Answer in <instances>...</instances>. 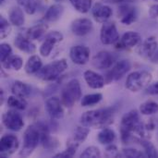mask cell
Here are the masks:
<instances>
[{
    "label": "cell",
    "mask_w": 158,
    "mask_h": 158,
    "mask_svg": "<svg viewBox=\"0 0 158 158\" xmlns=\"http://www.w3.org/2000/svg\"><path fill=\"white\" fill-rule=\"evenodd\" d=\"M78 147H79V144H77V143H73V142L69 141V142L68 148H67L64 152H62V153H58V154L55 155V156H54V157H56V158L72 157V156L76 154V151H77V148H78Z\"/></svg>",
    "instance_id": "obj_35"
},
{
    "label": "cell",
    "mask_w": 158,
    "mask_h": 158,
    "mask_svg": "<svg viewBox=\"0 0 158 158\" xmlns=\"http://www.w3.org/2000/svg\"><path fill=\"white\" fill-rule=\"evenodd\" d=\"M91 51L87 46L75 45L69 51V56L73 63L77 65H84L89 61Z\"/></svg>",
    "instance_id": "obj_14"
},
{
    "label": "cell",
    "mask_w": 158,
    "mask_h": 158,
    "mask_svg": "<svg viewBox=\"0 0 158 158\" xmlns=\"http://www.w3.org/2000/svg\"><path fill=\"white\" fill-rule=\"evenodd\" d=\"M71 31L77 36H84L93 31V22L89 19H78L71 23Z\"/></svg>",
    "instance_id": "obj_17"
},
{
    "label": "cell",
    "mask_w": 158,
    "mask_h": 158,
    "mask_svg": "<svg viewBox=\"0 0 158 158\" xmlns=\"http://www.w3.org/2000/svg\"><path fill=\"white\" fill-rule=\"evenodd\" d=\"M105 156L106 157H118L119 156V152L118 150V147L112 143H110L105 151Z\"/></svg>",
    "instance_id": "obj_41"
},
{
    "label": "cell",
    "mask_w": 158,
    "mask_h": 158,
    "mask_svg": "<svg viewBox=\"0 0 158 158\" xmlns=\"http://www.w3.org/2000/svg\"><path fill=\"white\" fill-rule=\"evenodd\" d=\"M140 113L144 116H151L158 113V104L155 101L149 100L140 106Z\"/></svg>",
    "instance_id": "obj_29"
},
{
    "label": "cell",
    "mask_w": 158,
    "mask_h": 158,
    "mask_svg": "<svg viewBox=\"0 0 158 158\" xmlns=\"http://www.w3.org/2000/svg\"><path fill=\"white\" fill-rule=\"evenodd\" d=\"M145 93L150 95H156L158 94V81H156L154 83H150L145 88Z\"/></svg>",
    "instance_id": "obj_42"
},
{
    "label": "cell",
    "mask_w": 158,
    "mask_h": 158,
    "mask_svg": "<svg viewBox=\"0 0 158 158\" xmlns=\"http://www.w3.org/2000/svg\"><path fill=\"white\" fill-rule=\"evenodd\" d=\"M157 49V41L155 36L148 37L138 48V54L140 56L145 59H151L156 54Z\"/></svg>",
    "instance_id": "obj_15"
},
{
    "label": "cell",
    "mask_w": 158,
    "mask_h": 158,
    "mask_svg": "<svg viewBox=\"0 0 158 158\" xmlns=\"http://www.w3.org/2000/svg\"><path fill=\"white\" fill-rule=\"evenodd\" d=\"M154 1H156V2H158V0H154Z\"/></svg>",
    "instance_id": "obj_47"
},
{
    "label": "cell",
    "mask_w": 158,
    "mask_h": 158,
    "mask_svg": "<svg viewBox=\"0 0 158 158\" xmlns=\"http://www.w3.org/2000/svg\"><path fill=\"white\" fill-rule=\"evenodd\" d=\"M81 98V88L80 81L76 79L69 81L61 92V101L66 107H72Z\"/></svg>",
    "instance_id": "obj_5"
},
{
    "label": "cell",
    "mask_w": 158,
    "mask_h": 158,
    "mask_svg": "<svg viewBox=\"0 0 158 158\" xmlns=\"http://www.w3.org/2000/svg\"><path fill=\"white\" fill-rule=\"evenodd\" d=\"M19 5L24 7V10L26 11V13L32 15L35 13L36 11V7H37V3L36 0H17Z\"/></svg>",
    "instance_id": "obj_36"
},
{
    "label": "cell",
    "mask_w": 158,
    "mask_h": 158,
    "mask_svg": "<svg viewBox=\"0 0 158 158\" xmlns=\"http://www.w3.org/2000/svg\"><path fill=\"white\" fill-rule=\"evenodd\" d=\"M2 121L6 129L13 131H19L24 126L21 116L16 110H8L2 116Z\"/></svg>",
    "instance_id": "obj_7"
},
{
    "label": "cell",
    "mask_w": 158,
    "mask_h": 158,
    "mask_svg": "<svg viewBox=\"0 0 158 158\" xmlns=\"http://www.w3.org/2000/svg\"><path fill=\"white\" fill-rule=\"evenodd\" d=\"M149 16L152 19L158 18V4L157 5H153L150 7V9H149Z\"/></svg>",
    "instance_id": "obj_43"
},
{
    "label": "cell",
    "mask_w": 158,
    "mask_h": 158,
    "mask_svg": "<svg viewBox=\"0 0 158 158\" xmlns=\"http://www.w3.org/2000/svg\"><path fill=\"white\" fill-rule=\"evenodd\" d=\"M64 12V6L60 4H56L51 6L44 14V20L48 22H54L58 20Z\"/></svg>",
    "instance_id": "obj_22"
},
{
    "label": "cell",
    "mask_w": 158,
    "mask_h": 158,
    "mask_svg": "<svg viewBox=\"0 0 158 158\" xmlns=\"http://www.w3.org/2000/svg\"><path fill=\"white\" fill-rule=\"evenodd\" d=\"M0 2H1V3H3V2H4V0H0Z\"/></svg>",
    "instance_id": "obj_46"
},
{
    "label": "cell",
    "mask_w": 158,
    "mask_h": 158,
    "mask_svg": "<svg viewBox=\"0 0 158 158\" xmlns=\"http://www.w3.org/2000/svg\"><path fill=\"white\" fill-rule=\"evenodd\" d=\"M10 31H11L10 24L3 16H1V18H0V36H1V39H5L6 36H8Z\"/></svg>",
    "instance_id": "obj_37"
},
{
    "label": "cell",
    "mask_w": 158,
    "mask_h": 158,
    "mask_svg": "<svg viewBox=\"0 0 158 158\" xmlns=\"http://www.w3.org/2000/svg\"><path fill=\"white\" fill-rule=\"evenodd\" d=\"M98 142L102 144H110L116 140V133L109 128H104L97 136Z\"/></svg>",
    "instance_id": "obj_26"
},
{
    "label": "cell",
    "mask_w": 158,
    "mask_h": 158,
    "mask_svg": "<svg viewBox=\"0 0 158 158\" xmlns=\"http://www.w3.org/2000/svg\"><path fill=\"white\" fill-rule=\"evenodd\" d=\"M12 53V48L8 44L3 43L0 45V57H1V62H4L6 59H7Z\"/></svg>",
    "instance_id": "obj_40"
},
{
    "label": "cell",
    "mask_w": 158,
    "mask_h": 158,
    "mask_svg": "<svg viewBox=\"0 0 158 158\" xmlns=\"http://www.w3.org/2000/svg\"><path fill=\"white\" fill-rule=\"evenodd\" d=\"M14 44L18 49L27 54H33L36 50L34 44H32L28 37H24L21 34H19L14 41Z\"/></svg>",
    "instance_id": "obj_21"
},
{
    "label": "cell",
    "mask_w": 158,
    "mask_h": 158,
    "mask_svg": "<svg viewBox=\"0 0 158 158\" xmlns=\"http://www.w3.org/2000/svg\"><path fill=\"white\" fill-rule=\"evenodd\" d=\"M56 2H61V1H63V0H55Z\"/></svg>",
    "instance_id": "obj_45"
},
{
    "label": "cell",
    "mask_w": 158,
    "mask_h": 158,
    "mask_svg": "<svg viewBox=\"0 0 158 158\" xmlns=\"http://www.w3.org/2000/svg\"><path fill=\"white\" fill-rule=\"evenodd\" d=\"M89 133H90V130L88 129V127H86V126L77 127V129L74 131L73 138H72L71 142H73V143L80 145L81 143H83L86 140Z\"/></svg>",
    "instance_id": "obj_30"
},
{
    "label": "cell",
    "mask_w": 158,
    "mask_h": 158,
    "mask_svg": "<svg viewBox=\"0 0 158 158\" xmlns=\"http://www.w3.org/2000/svg\"><path fill=\"white\" fill-rule=\"evenodd\" d=\"M131 69V62L129 60H121L115 64V66L106 74V81H117L120 80Z\"/></svg>",
    "instance_id": "obj_12"
},
{
    "label": "cell",
    "mask_w": 158,
    "mask_h": 158,
    "mask_svg": "<svg viewBox=\"0 0 158 158\" xmlns=\"http://www.w3.org/2000/svg\"><path fill=\"white\" fill-rule=\"evenodd\" d=\"M67 69H68V63L66 59L56 60L43 67L37 72V77L45 81H53L57 80L60 77V75L65 70H67Z\"/></svg>",
    "instance_id": "obj_4"
},
{
    "label": "cell",
    "mask_w": 158,
    "mask_h": 158,
    "mask_svg": "<svg viewBox=\"0 0 158 158\" xmlns=\"http://www.w3.org/2000/svg\"><path fill=\"white\" fill-rule=\"evenodd\" d=\"M19 140L13 134H6L1 138V148L0 156L1 157H7L13 155L19 148Z\"/></svg>",
    "instance_id": "obj_11"
},
{
    "label": "cell",
    "mask_w": 158,
    "mask_h": 158,
    "mask_svg": "<svg viewBox=\"0 0 158 158\" xmlns=\"http://www.w3.org/2000/svg\"><path fill=\"white\" fill-rule=\"evenodd\" d=\"M83 76L86 83L92 89H101L105 85V79L97 72L93 70H86Z\"/></svg>",
    "instance_id": "obj_20"
},
{
    "label": "cell",
    "mask_w": 158,
    "mask_h": 158,
    "mask_svg": "<svg viewBox=\"0 0 158 158\" xmlns=\"http://www.w3.org/2000/svg\"><path fill=\"white\" fill-rule=\"evenodd\" d=\"M103 98L101 94H92L84 95L81 99V106H91L94 105L98 104Z\"/></svg>",
    "instance_id": "obj_33"
},
{
    "label": "cell",
    "mask_w": 158,
    "mask_h": 158,
    "mask_svg": "<svg viewBox=\"0 0 158 158\" xmlns=\"http://www.w3.org/2000/svg\"><path fill=\"white\" fill-rule=\"evenodd\" d=\"M41 142V133L37 124L29 126L23 135V147L19 152V156L27 157L32 154Z\"/></svg>",
    "instance_id": "obj_3"
},
{
    "label": "cell",
    "mask_w": 158,
    "mask_h": 158,
    "mask_svg": "<svg viewBox=\"0 0 158 158\" xmlns=\"http://www.w3.org/2000/svg\"><path fill=\"white\" fill-rule=\"evenodd\" d=\"M144 133V126L137 110H131L123 116L120 122V135L124 144L140 142L143 139Z\"/></svg>",
    "instance_id": "obj_1"
},
{
    "label": "cell",
    "mask_w": 158,
    "mask_h": 158,
    "mask_svg": "<svg viewBox=\"0 0 158 158\" xmlns=\"http://www.w3.org/2000/svg\"><path fill=\"white\" fill-rule=\"evenodd\" d=\"M114 107L100 108L83 113L81 117V123L88 128L104 129L114 122Z\"/></svg>",
    "instance_id": "obj_2"
},
{
    "label": "cell",
    "mask_w": 158,
    "mask_h": 158,
    "mask_svg": "<svg viewBox=\"0 0 158 158\" xmlns=\"http://www.w3.org/2000/svg\"><path fill=\"white\" fill-rule=\"evenodd\" d=\"M117 56L113 53L108 51H100L94 56L92 64L98 69H110L115 64Z\"/></svg>",
    "instance_id": "obj_9"
},
{
    "label": "cell",
    "mask_w": 158,
    "mask_h": 158,
    "mask_svg": "<svg viewBox=\"0 0 158 158\" xmlns=\"http://www.w3.org/2000/svg\"><path fill=\"white\" fill-rule=\"evenodd\" d=\"M104 1L112 4H127V3H132L136 0H104Z\"/></svg>",
    "instance_id": "obj_44"
},
{
    "label": "cell",
    "mask_w": 158,
    "mask_h": 158,
    "mask_svg": "<svg viewBox=\"0 0 158 158\" xmlns=\"http://www.w3.org/2000/svg\"><path fill=\"white\" fill-rule=\"evenodd\" d=\"M112 9L110 6L97 3L93 8V16L97 22L105 23L112 16Z\"/></svg>",
    "instance_id": "obj_19"
},
{
    "label": "cell",
    "mask_w": 158,
    "mask_h": 158,
    "mask_svg": "<svg viewBox=\"0 0 158 158\" xmlns=\"http://www.w3.org/2000/svg\"><path fill=\"white\" fill-rule=\"evenodd\" d=\"M45 110L51 119H60L64 116V109L59 98L50 97L45 102Z\"/></svg>",
    "instance_id": "obj_13"
},
{
    "label": "cell",
    "mask_w": 158,
    "mask_h": 158,
    "mask_svg": "<svg viewBox=\"0 0 158 158\" xmlns=\"http://www.w3.org/2000/svg\"><path fill=\"white\" fill-rule=\"evenodd\" d=\"M122 156L124 157L129 158H139V157H144L146 156L145 154H143V152L137 150V149H132V148H126L122 150Z\"/></svg>",
    "instance_id": "obj_39"
},
{
    "label": "cell",
    "mask_w": 158,
    "mask_h": 158,
    "mask_svg": "<svg viewBox=\"0 0 158 158\" xmlns=\"http://www.w3.org/2000/svg\"><path fill=\"white\" fill-rule=\"evenodd\" d=\"M63 38V34L57 31H50L49 33H47L44 37V42L40 47V54L43 56H48L55 47V44L61 42Z\"/></svg>",
    "instance_id": "obj_10"
},
{
    "label": "cell",
    "mask_w": 158,
    "mask_h": 158,
    "mask_svg": "<svg viewBox=\"0 0 158 158\" xmlns=\"http://www.w3.org/2000/svg\"><path fill=\"white\" fill-rule=\"evenodd\" d=\"M3 67L5 69H11L14 70H19L22 68L23 65V61L22 58L19 56H10L7 59H6L4 62H2Z\"/></svg>",
    "instance_id": "obj_28"
},
{
    "label": "cell",
    "mask_w": 158,
    "mask_h": 158,
    "mask_svg": "<svg viewBox=\"0 0 158 158\" xmlns=\"http://www.w3.org/2000/svg\"><path fill=\"white\" fill-rule=\"evenodd\" d=\"M101 156V152L98 147L95 146H90L85 149V151L81 155V157L84 158H98Z\"/></svg>",
    "instance_id": "obj_38"
},
{
    "label": "cell",
    "mask_w": 158,
    "mask_h": 158,
    "mask_svg": "<svg viewBox=\"0 0 158 158\" xmlns=\"http://www.w3.org/2000/svg\"><path fill=\"white\" fill-rule=\"evenodd\" d=\"M141 145L143 146V148L144 149V154L146 156L148 157H157V151L156 146L153 144V143H151L150 141H147L145 139H142L140 141Z\"/></svg>",
    "instance_id": "obj_34"
},
{
    "label": "cell",
    "mask_w": 158,
    "mask_h": 158,
    "mask_svg": "<svg viewBox=\"0 0 158 158\" xmlns=\"http://www.w3.org/2000/svg\"><path fill=\"white\" fill-rule=\"evenodd\" d=\"M43 68V62L41 58L38 56H31L26 65H25V71L27 74L31 75V74H37V72Z\"/></svg>",
    "instance_id": "obj_24"
},
{
    "label": "cell",
    "mask_w": 158,
    "mask_h": 158,
    "mask_svg": "<svg viewBox=\"0 0 158 158\" xmlns=\"http://www.w3.org/2000/svg\"><path fill=\"white\" fill-rule=\"evenodd\" d=\"M47 30V26L45 24H37L27 31V37L31 40H38L43 37Z\"/></svg>",
    "instance_id": "obj_27"
},
{
    "label": "cell",
    "mask_w": 158,
    "mask_h": 158,
    "mask_svg": "<svg viewBox=\"0 0 158 158\" xmlns=\"http://www.w3.org/2000/svg\"><path fill=\"white\" fill-rule=\"evenodd\" d=\"M142 42V36L136 31H127L125 32L119 42L118 48H132L137 46Z\"/></svg>",
    "instance_id": "obj_18"
},
{
    "label": "cell",
    "mask_w": 158,
    "mask_h": 158,
    "mask_svg": "<svg viewBox=\"0 0 158 158\" xmlns=\"http://www.w3.org/2000/svg\"><path fill=\"white\" fill-rule=\"evenodd\" d=\"M100 39L104 44H113L119 40V34L114 22H105L101 28Z\"/></svg>",
    "instance_id": "obj_8"
},
{
    "label": "cell",
    "mask_w": 158,
    "mask_h": 158,
    "mask_svg": "<svg viewBox=\"0 0 158 158\" xmlns=\"http://www.w3.org/2000/svg\"><path fill=\"white\" fill-rule=\"evenodd\" d=\"M7 106L11 108L17 109V110H24L27 106V102L24 98L11 95L7 99Z\"/></svg>",
    "instance_id": "obj_31"
},
{
    "label": "cell",
    "mask_w": 158,
    "mask_h": 158,
    "mask_svg": "<svg viewBox=\"0 0 158 158\" xmlns=\"http://www.w3.org/2000/svg\"><path fill=\"white\" fill-rule=\"evenodd\" d=\"M69 2L81 13H87L92 7V0H69Z\"/></svg>",
    "instance_id": "obj_32"
},
{
    "label": "cell",
    "mask_w": 158,
    "mask_h": 158,
    "mask_svg": "<svg viewBox=\"0 0 158 158\" xmlns=\"http://www.w3.org/2000/svg\"><path fill=\"white\" fill-rule=\"evenodd\" d=\"M153 76L145 70H139L131 73L126 81V87L131 92H139L146 88L152 81Z\"/></svg>",
    "instance_id": "obj_6"
},
{
    "label": "cell",
    "mask_w": 158,
    "mask_h": 158,
    "mask_svg": "<svg viewBox=\"0 0 158 158\" xmlns=\"http://www.w3.org/2000/svg\"><path fill=\"white\" fill-rule=\"evenodd\" d=\"M9 21L12 25L16 27H20L24 24V15L23 11L19 6H14L9 12Z\"/></svg>",
    "instance_id": "obj_25"
},
{
    "label": "cell",
    "mask_w": 158,
    "mask_h": 158,
    "mask_svg": "<svg viewBox=\"0 0 158 158\" xmlns=\"http://www.w3.org/2000/svg\"><path fill=\"white\" fill-rule=\"evenodd\" d=\"M11 92L16 96L21 97V98H26L31 94V88L28 84H26L22 81H16L11 87Z\"/></svg>",
    "instance_id": "obj_23"
},
{
    "label": "cell",
    "mask_w": 158,
    "mask_h": 158,
    "mask_svg": "<svg viewBox=\"0 0 158 158\" xmlns=\"http://www.w3.org/2000/svg\"><path fill=\"white\" fill-rule=\"evenodd\" d=\"M118 18H120L121 23L125 25H131L136 21L138 14L135 7L131 6L128 4H123L118 8Z\"/></svg>",
    "instance_id": "obj_16"
}]
</instances>
